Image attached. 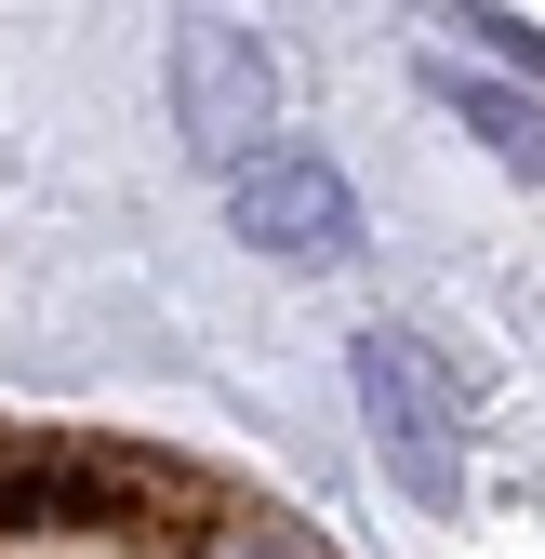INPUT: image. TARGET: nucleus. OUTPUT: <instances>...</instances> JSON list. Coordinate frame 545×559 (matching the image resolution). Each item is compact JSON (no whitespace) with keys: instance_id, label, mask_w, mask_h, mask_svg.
Returning a JSON list of instances; mask_svg holds the SVG:
<instances>
[{"instance_id":"f257e3e1","label":"nucleus","mask_w":545,"mask_h":559,"mask_svg":"<svg viewBox=\"0 0 545 559\" xmlns=\"http://www.w3.org/2000/svg\"><path fill=\"white\" fill-rule=\"evenodd\" d=\"M0 559H332V546L160 440L0 427Z\"/></svg>"},{"instance_id":"20e7f679","label":"nucleus","mask_w":545,"mask_h":559,"mask_svg":"<svg viewBox=\"0 0 545 559\" xmlns=\"http://www.w3.org/2000/svg\"><path fill=\"white\" fill-rule=\"evenodd\" d=\"M360 400H373V427L399 453V493H413V507H452V413H439L426 360L399 333H360Z\"/></svg>"},{"instance_id":"7ed1b4c3","label":"nucleus","mask_w":545,"mask_h":559,"mask_svg":"<svg viewBox=\"0 0 545 559\" xmlns=\"http://www.w3.org/2000/svg\"><path fill=\"white\" fill-rule=\"evenodd\" d=\"M227 214H240V240H266V253H332V240H360L347 174L306 160V147H253V160L227 174Z\"/></svg>"},{"instance_id":"f03ea898","label":"nucleus","mask_w":545,"mask_h":559,"mask_svg":"<svg viewBox=\"0 0 545 559\" xmlns=\"http://www.w3.org/2000/svg\"><path fill=\"white\" fill-rule=\"evenodd\" d=\"M173 120H186L199 160L240 174V147L266 133V53H253V27H227V14H186L173 27Z\"/></svg>"}]
</instances>
